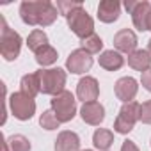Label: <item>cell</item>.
I'll list each match as a JSON object with an SVG mask.
<instances>
[{"label": "cell", "instance_id": "obj_8", "mask_svg": "<svg viewBox=\"0 0 151 151\" xmlns=\"http://www.w3.org/2000/svg\"><path fill=\"white\" fill-rule=\"evenodd\" d=\"M91 66H93V57L84 48H78V50L71 52L69 57L66 59V68L75 75H82V73L89 71Z\"/></svg>", "mask_w": 151, "mask_h": 151}, {"label": "cell", "instance_id": "obj_10", "mask_svg": "<svg viewBox=\"0 0 151 151\" xmlns=\"http://www.w3.org/2000/svg\"><path fill=\"white\" fill-rule=\"evenodd\" d=\"M100 94V86L96 82V78L93 77H84L78 86H77V96L78 100H82L84 103H89V101H96Z\"/></svg>", "mask_w": 151, "mask_h": 151}, {"label": "cell", "instance_id": "obj_16", "mask_svg": "<svg viewBox=\"0 0 151 151\" xmlns=\"http://www.w3.org/2000/svg\"><path fill=\"white\" fill-rule=\"evenodd\" d=\"M20 93H23V94H27L30 98H36L41 93V82H39L37 71L22 77V80H20Z\"/></svg>", "mask_w": 151, "mask_h": 151}, {"label": "cell", "instance_id": "obj_18", "mask_svg": "<svg viewBox=\"0 0 151 151\" xmlns=\"http://www.w3.org/2000/svg\"><path fill=\"white\" fill-rule=\"evenodd\" d=\"M128 66L140 73L147 71L151 66V53L147 50H135L133 53L128 55Z\"/></svg>", "mask_w": 151, "mask_h": 151}, {"label": "cell", "instance_id": "obj_29", "mask_svg": "<svg viewBox=\"0 0 151 151\" xmlns=\"http://www.w3.org/2000/svg\"><path fill=\"white\" fill-rule=\"evenodd\" d=\"M2 151H11L9 144H7V139H4V142H2Z\"/></svg>", "mask_w": 151, "mask_h": 151}, {"label": "cell", "instance_id": "obj_25", "mask_svg": "<svg viewBox=\"0 0 151 151\" xmlns=\"http://www.w3.org/2000/svg\"><path fill=\"white\" fill-rule=\"evenodd\" d=\"M80 7H84L82 2H69V0H60V2H57L59 13H60L62 16H66V18H68L73 11H77V9H80Z\"/></svg>", "mask_w": 151, "mask_h": 151}, {"label": "cell", "instance_id": "obj_6", "mask_svg": "<svg viewBox=\"0 0 151 151\" xmlns=\"http://www.w3.org/2000/svg\"><path fill=\"white\" fill-rule=\"evenodd\" d=\"M66 20H68V27L71 29V32L75 36H78L80 39H86L94 34V22L84 7L73 11Z\"/></svg>", "mask_w": 151, "mask_h": 151}, {"label": "cell", "instance_id": "obj_9", "mask_svg": "<svg viewBox=\"0 0 151 151\" xmlns=\"http://www.w3.org/2000/svg\"><path fill=\"white\" fill-rule=\"evenodd\" d=\"M114 91H116L117 100H121L123 103H130V101H133V98L137 96L139 86H137V80H135V78H132V77H123V78H119V80L116 82Z\"/></svg>", "mask_w": 151, "mask_h": 151}, {"label": "cell", "instance_id": "obj_2", "mask_svg": "<svg viewBox=\"0 0 151 151\" xmlns=\"http://www.w3.org/2000/svg\"><path fill=\"white\" fill-rule=\"evenodd\" d=\"M0 25H2V30H0V53L6 60H14L22 50V37L18 32H14L7 25L4 16L0 18Z\"/></svg>", "mask_w": 151, "mask_h": 151}, {"label": "cell", "instance_id": "obj_7", "mask_svg": "<svg viewBox=\"0 0 151 151\" xmlns=\"http://www.w3.org/2000/svg\"><path fill=\"white\" fill-rule=\"evenodd\" d=\"M9 105H11V112L16 119L20 121H29L34 112H36V101L34 98L23 94V93H13L9 98Z\"/></svg>", "mask_w": 151, "mask_h": 151}, {"label": "cell", "instance_id": "obj_19", "mask_svg": "<svg viewBox=\"0 0 151 151\" xmlns=\"http://www.w3.org/2000/svg\"><path fill=\"white\" fill-rule=\"evenodd\" d=\"M93 144L100 149V151H109L110 146L114 144V133L110 130L105 128H98L93 135Z\"/></svg>", "mask_w": 151, "mask_h": 151}, {"label": "cell", "instance_id": "obj_30", "mask_svg": "<svg viewBox=\"0 0 151 151\" xmlns=\"http://www.w3.org/2000/svg\"><path fill=\"white\" fill-rule=\"evenodd\" d=\"M147 52H149V53H151V39H149V41H147Z\"/></svg>", "mask_w": 151, "mask_h": 151}, {"label": "cell", "instance_id": "obj_12", "mask_svg": "<svg viewBox=\"0 0 151 151\" xmlns=\"http://www.w3.org/2000/svg\"><path fill=\"white\" fill-rule=\"evenodd\" d=\"M80 116H82V119H84L87 124L98 126V124L103 123V119H105V109H103V105L98 103V101H89V103H84V105H82Z\"/></svg>", "mask_w": 151, "mask_h": 151}, {"label": "cell", "instance_id": "obj_28", "mask_svg": "<svg viewBox=\"0 0 151 151\" xmlns=\"http://www.w3.org/2000/svg\"><path fill=\"white\" fill-rule=\"evenodd\" d=\"M121 151H139V147L133 140H124L121 146Z\"/></svg>", "mask_w": 151, "mask_h": 151}, {"label": "cell", "instance_id": "obj_17", "mask_svg": "<svg viewBox=\"0 0 151 151\" xmlns=\"http://www.w3.org/2000/svg\"><path fill=\"white\" fill-rule=\"evenodd\" d=\"M98 60H100V66L103 69H107V71H117L124 64V57L119 52H114V50H105L100 55Z\"/></svg>", "mask_w": 151, "mask_h": 151}, {"label": "cell", "instance_id": "obj_14", "mask_svg": "<svg viewBox=\"0 0 151 151\" xmlns=\"http://www.w3.org/2000/svg\"><path fill=\"white\" fill-rule=\"evenodd\" d=\"M55 151H80V137L69 130L60 132L55 139Z\"/></svg>", "mask_w": 151, "mask_h": 151}, {"label": "cell", "instance_id": "obj_32", "mask_svg": "<svg viewBox=\"0 0 151 151\" xmlns=\"http://www.w3.org/2000/svg\"><path fill=\"white\" fill-rule=\"evenodd\" d=\"M84 151H91V149H84Z\"/></svg>", "mask_w": 151, "mask_h": 151}, {"label": "cell", "instance_id": "obj_31", "mask_svg": "<svg viewBox=\"0 0 151 151\" xmlns=\"http://www.w3.org/2000/svg\"><path fill=\"white\" fill-rule=\"evenodd\" d=\"M147 30H151V16H149V22H147Z\"/></svg>", "mask_w": 151, "mask_h": 151}, {"label": "cell", "instance_id": "obj_15", "mask_svg": "<svg viewBox=\"0 0 151 151\" xmlns=\"http://www.w3.org/2000/svg\"><path fill=\"white\" fill-rule=\"evenodd\" d=\"M121 14V4L117 0H103L98 6V18L103 23H112Z\"/></svg>", "mask_w": 151, "mask_h": 151}, {"label": "cell", "instance_id": "obj_1", "mask_svg": "<svg viewBox=\"0 0 151 151\" xmlns=\"http://www.w3.org/2000/svg\"><path fill=\"white\" fill-rule=\"evenodd\" d=\"M59 9L48 2V0H25L20 4V16L23 20V23L32 25V27H48L52 25L57 16H59Z\"/></svg>", "mask_w": 151, "mask_h": 151}, {"label": "cell", "instance_id": "obj_13", "mask_svg": "<svg viewBox=\"0 0 151 151\" xmlns=\"http://www.w3.org/2000/svg\"><path fill=\"white\" fill-rule=\"evenodd\" d=\"M114 46L117 48V52L123 53H133L135 46H137V36L133 30L130 29H121L116 36H114Z\"/></svg>", "mask_w": 151, "mask_h": 151}, {"label": "cell", "instance_id": "obj_24", "mask_svg": "<svg viewBox=\"0 0 151 151\" xmlns=\"http://www.w3.org/2000/svg\"><path fill=\"white\" fill-rule=\"evenodd\" d=\"M39 124L45 130H57L59 124H60V121L57 119V116H55L53 110H45L41 114V117H39Z\"/></svg>", "mask_w": 151, "mask_h": 151}, {"label": "cell", "instance_id": "obj_4", "mask_svg": "<svg viewBox=\"0 0 151 151\" xmlns=\"http://www.w3.org/2000/svg\"><path fill=\"white\" fill-rule=\"evenodd\" d=\"M52 110L55 112L60 123H68L77 114V100H75V96L69 91L64 89L62 93L52 98Z\"/></svg>", "mask_w": 151, "mask_h": 151}, {"label": "cell", "instance_id": "obj_3", "mask_svg": "<svg viewBox=\"0 0 151 151\" xmlns=\"http://www.w3.org/2000/svg\"><path fill=\"white\" fill-rule=\"evenodd\" d=\"M39 82H41V93L43 94H52L57 96L59 93L64 91L66 86V71L60 68L53 69H39Z\"/></svg>", "mask_w": 151, "mask_h": 151}, {"label": "cell", "instance_id": "obj_27", "mask_svg": "<svg viewBox=\"0 0 151 151\" xmlns=\"http://www.w3.org/2000/svg\"><path fill=\"white\" fill-rule=\"evenodd\" d=\"M140 84H142V87H144L146 91H149V93H151V68H149L147 71H144V73H142V77H140Z\"/></svg>", "mask_w": 151, "mask_h": 151}, {"label": "cell", "instance_id": "obj_20", "mask_svg": "<svg viewBox=\"0 0 151 151\" xmlns=\"http://www.w3.org/2000/svg\"><path fill=\"white\" fill-rule=\"evenodd\" d=\"M55 60H57V50L53 46H50V45H45L43 48H39L36 52V62L39 66H43V68L53 64Z\"/></svg>", "mask_w": 151, "mask_h": 151}, {"label": "cell", "instance_id": "obj_23", "mask_svg": "<svg viewBox=\"0 0 151 151\" xmlns=\"http://www.w3.org/2000/svg\"><path fill=\"white\" fill-rule=\"evenodd\" d=\"M82 48L86 52H89V53H100V50L103 48V41H101L100 36L93 34V36L86 37V39H82Z\"/></svg>", "mask_w": 151, "mask_h": 151}, {"label": "cell", "instance_id": "obj_21", "mask_svg": "<svg viewBox=\"0 0 151 151\" xmlns=\"http://www.w3.org/2000/svg\"><path fill=\"white\" fill-rule=\"evenodd\" d=\"M27 45H29V50H32V52L36 53L39 48H43L45 45H48V36H46L43 30L36 29V30H32V32L29 34Z\"/></svg>", "mask_w": 151, "mask_h": 151}, {"label": "cell", "instance_id": "obj_26", "mask_svg": "<svg viewBox=\"0 0 151 151\" xmlns=\"http://www.w3.org/2000/svg\"><path fill=\"white\" fill-rule=\"evenodd\" d=\"M139 121H142L144 124H151V100H147V101H144L140 105Z\"/></svg>", "mask_w": 151, "mask_h": 151}, {"label": "cell", "instance_id": "obj_11", "mask_svg": "<svg viewBox=\"0 0 151 151\" xmlns=\"http://www.w3.org/2000/svg\"><path fill=\"white\" fill-rule=\"evenodd\" d=\"M132 14V20H133V25L137 30H147V22H149V16H151V4L142 0V2H137L135 0V6L133 9L130 11Z\"/></svg>", "mask_w": 151, "mask_h": 151}, {"label": "cell", "instance_id": "obj_5", "mask_svg": "<svg viewBox=\"0 0 151 151\" xmlns=\"http://www.w3.org/2000/svg\"><path fill=\"white\" fill-rule=\"evenodd\" d=\"M139 114H140V105L137 101H130V103H123L116 121H114V130L121 135H126L133 130L135 123L139 121Z\"/></svg>", "mask_w": 151, "mask_h": 151}, {"label": "cell", "instance_id": "obj_22", "mask_svg": "<svg viewBox=\"0 0 151 151\" xmlns=\"http://www.w3.org/2000/svg\"><path fill=\"white\" fill-rule=\"evenodd\" d=\"M7 144H9L11 151H30V147H32L25 135H13L7 139Z\"/></svg>", "mask_w": 151, "mask_h": 151}]
</instances>
